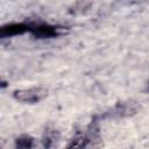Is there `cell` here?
Masks as SVG:
<instances>
[{"label":"cell","mask_w":149,"mask_h":149,"mask_svg":"<svg viewBox=\"0 0 149 149\" xmlns=\"http://www.w3.org/2000/svg\"><path fill=\"white\" fill-rule=\"evenodd\" d=\"M48 95V90L44 87H29L20 88L13 92L15 100L23 104H37Z\"/></svg>","instance_id":"1"},{"label":"cell","mask_w":149,"mask_h":149,"mask_svg":"<svg viewBox=\"0 0 149 149\" xmlns=\"http://www.w3.org/2000/svg\"><path fill=\"white\" fill-rule=\"evenodd\" d=\"M87 144V139L86 137H77L71 141L69 144L68 149H84Z\"/></svg>","instance_id":"5"},{"label":"cell","mask_w":149,"mask_h":149,"mask_svg":"<svg viewBox=\"0 0 149 149\" xmlns=\"http://www.w3.org/2000/svg\"><path fill=\"white\" fill-rule=\"evenodd\" d=\"M29 33L36 38H52L59 35V28L48 23H29Z\"/></svg>","instance_id":"2"},{"label":"cell","mask_w":149,"mask_h":149,"mask_svg":"<svg viewBox=\"0 0 149 149\" xmlns=\"http://www.w3.org/2000/svg\"><path fill=\"white\" fill-rule=\"evenodd\" d=\"M29 31V23L17 22V23H8L0 28V37H13L17 35H22L24 33Z\"/></svg>","instance_id":"3"},{"label":"cell","mask_w":149,"mask_h":149,"mask_svg":"<svg viewBox=\"0 0 149 149\" xmlns=\"http://www.w3.org/2000/svg\"><path fill=\"white\" fill-rule=\"evenodd\" d=\"M34 139L29 135H21L15 140L14 149H33Z\"/></svg>","instance_id":"4"}]
</instances>
